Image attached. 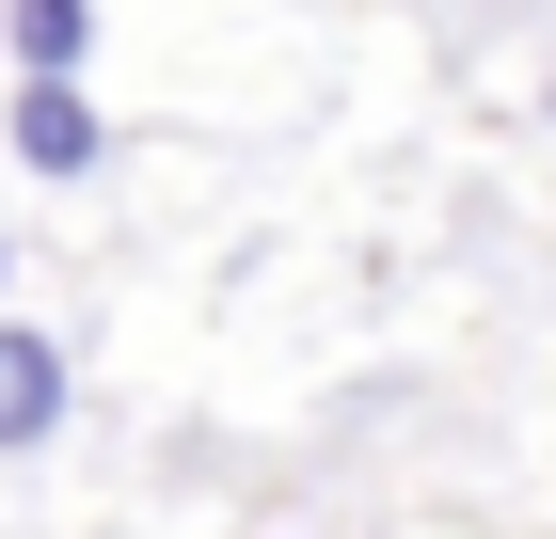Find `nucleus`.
<instances>
[{
  "instance_id": "obj_1",
  "label": "nucleus",
  "mask_w": 556,
  "mask_h": 539,
  "mask_svg": "<svg viewBox=\"0 0 556 539\" xmlns=\"http://www.w3.org/2000/svg\"><path fill=\"white\" fill-rule=\"evenodd\" d=\"M0 143H16L33 175H96V159H112V127H96L80 80H16V127H0Z\"/></svg>"
},
{
  "instance_id": "obj_2",
  "label": "nucleus",
  "mask_w": 556,
  "mask_h": 539,
  "mask_svg": "<svg viewBox=\"0 0 556 539\" xmlns=\"http://www.w3.org/2000/svg\"><path fill=\"white\" fill-rule=\"evenodd\" d=\"M48 428H64V349L0 333V445H48Z\"/></svg>"
},
{
  "instance_id": "obj_3",
  "label": "nucleus",
  "mask_w": 556,
  "mask_h": 539,
  "mask_svg": "<svg viewBox=\"0 0 556 539\" xmlns=\"http://www.w3.org/2000/svg\"><path fill=\"white\" fill-rule=\"evenodd\" d=\"M0 33H16V64H33V80H80V48H96V0H0Z\"/></svg>"
},
{
  "instance_id": "obj_4",
  "label": "nucleus",
  "mask_w": 556,
  "mask_h": 539,
  "mask_svg": "<svg viewBox=\"0 0 556 539\" xmlns=\"http://www.w3.org/2000/svg\"><path fill=\"white\" fill-rule=\"evenodd\" d=\"M541 127H556V80H541Z\"/></svg>"
}]
</instances>
